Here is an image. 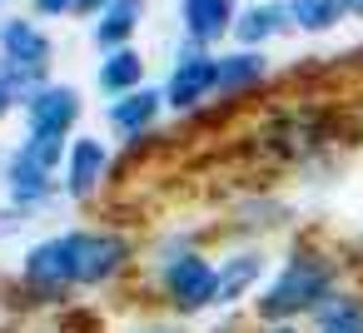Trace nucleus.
I'll return each instance as SVG.
<instances>
[{
    "label": "nucleus",
    "instance_id": "cd10ccee",
    "mask_svg": "<svg viewBox=\"0 0 363 333\" xmlns=\"http://www.w3.org/2000/svg\"><path fill=\"white\" fill-rule=\"evenodd\" d=\"M0 6H11V0H0Z\"/></svg>",
    "mask_w": 363,
    "mask_h": 333
},
{
    "label": "nucleus",
    "instance_id": "423d86ee",
    "mask_svg": "<svg viewBox=\"0 0 363 333\" xmlns=\"http://www.w3.org/2000/svg\"><path fill=\"white\" fill-rule=\"evenodd\" d=\"M21 115H26V135L70 145L80 135V120H85V95L75 85H65V80H50L21 105Z\"/></svg>",
    "mask_w": 363,
    "mask_h": 333
},
{
    "label": "nucleus",
    "instance_id": "f8f14e48",
    "mask_svg": "<svg viewBox=\"0 0 363 333\" xmlns=\"http://www.w3.org/2000/svg\"><path fill=\"white\" fill-rule=\"evenodd\" d=\"M234 21H239V0H179V30L204 50L224 45L234 35Z\"/></svg>",
    "mask_w": 363,
    "mask_h": 333
},
{
    "label": "nucleus",
    "instance_id": "b1692460",
    "mask_svg": "<svg viewBox=\"0 0 363 333\" xmlns=\"http://www.w3.org/2000/svg\"><path fill=\"white\" fill-rule=\"evenodd\" d=\"M254 333H303V323H259Z\"/></svg>",
    "mask_w": 363,
    "mask_h": 333
},
{
    "label": "nucleus",
    "instance_id": "0eeeda50",
    "mask_svg": "<svg viewBox=\"0 0 363 333\" xmlns=\"http://www.w3.org/2000/svg\"><path fill=\"white\" fill-rule=\"evenodd\" d=\"M115 174V154L100 135H75L65 145V164H60V194L70 204H95L110 189Z\"/></svg>",
    "mask_w": 363,
    "mask_h": 333
},
{
    "label": "nucleus",
    "instance_id": "5701e85b",
    "mask_svg": "<svg viewBox=\"0 0 363 333\" xmlns=\"http://www.w3.org/2000/svg\"><path fill=\"white\" fill-rule=\"evenodd\" d=\"M338 16L343 21H363V0H338Z\"/></svg>",
    "mask_w": 363,
    "mask_h": 333
},
{
    "label": "nucleus",
    "instance_id": "dca6fc26",
    "mask_svg": "<svg viewBox=\"0 0 363 333\" xmlns=\"http://www.w3.org/2000/svg\"><path fill=\"white\" fill-rule=\"evenodd\" d=\"M279 35H289V16H284V0H254V6H244L239 11V21H234V45L239 50H264L269 40H279Z\"/></svg>",
    "mask_w": 363,
    "mask_h": 333
},
{
    "label": "nucleus",
    "instance_id": "7ed1b4c3",
    "mask_svg": "<svg viewBox=\"0 0 363 333\" xmlns=\"http://www.w3.org/2000/svg\"><path fill=\"white\" fill-rule=\"evenodd\" d=\"M65 249H70L75 293L115 288L120 278H130L140 269V239L115 229V224H75V229H65Z\"/></svg>",
    "mask_w": 363,
    "mask_h": 333
},
{
    "label": "nucleus",
    "instance_id": "f3484780",
    "mask_svg": "<svg viewBox=\"0 0 363 333\" xmlns=\"http://www.w3.org/2000/svg\"><path fill=\"white\" fill-rule=\"evenodd\" d=\"M303 323H308L303 333H363V288H353V283L333 288Z\"/></svg>",
    "mask_w": 363,
    "mask_h": 333
},
{
    "label": "nucleus",
    "instance_id": "9d476101",
    "mask_svg": "<svg viewBox=\"0 0 363 333\" xmlns=\"http://www.w3.org/2000/svg\"><path fill=\"white\" fill-rule=\"evenodd\" d=\"M219 264V308H239L244 298L259 293V283L269 278V254L264 244H234Z\"/></svg>",
    "mask_w": 363,
    "mask_h": 333
},
{
    "label": "nucleus",
    "instance_id": "4be33fe9",
    "mask_svg": "<svg viewBox=\"0 0 363 333\" xmlns=\"http://www.w3.org/2000/svg\"><path fill=\"white\" fill-rule=\"evenodd\" d=\"M130 333H184V328H179V323H164V318H160V323H140V328H130Z\"/></svg>",
    "mask_w": 363,
    "mask_h": 333
},
{
    "label": "nucleus",
    "instance_id": "2eb2a0df",
    "mask_svg": "<svg viewBox=\"0 0 363 333\" xmlns=\"http://www.w3.org/2000/svg\"><path fill=\"white\" fill-rule=\"evenodd\" d=\"M140 85H150V65H145V50H140V45H125V50L100 55V65H95V90H100L105 100L130 95V90H140Z\"/></svg>",
    "mask_w": 363,
    "mask_h": 333
},
{
    "label": "nucleus",
    "instance_id": "39448f33",
    "mask_svg": "<svg viewBox=\"0 0 363 333\" xmlns=\"http://www.w3.org/2000/svg\"><path fill=\"white\" fill-rule=\"evenodd\" d=\"M214 55H219V50H204V45H194V40H184V45L174 50V65H169V75H164V85H160L169 115L189 120V115H204V110L214 105Z\"/></svg>",
    "mask_w": 363,
    "mask_h": 333
},
{
    "label": "nucleus",
    "instance_id": "a211bd4d",
    "mask_svg": "<svg viewBox=\"0 0 363 333\" xmlns=\"http://www.w3.org/2000/svg\"><path fill=\"white\" fill-rule=\"evenodd\" d=\"M284 16H289V30L298 35H328L343 26L338 0H284Z\"/></svg>",
    "mask_w": 363,
    "mask_h": 333
},
{
    "label": "nucleus",
    "instance_id": "ddd939ff",
    "mask_svg": "<svg viewBox=\"0 0 363 333\" xmlns=\"http://www.w3.org/2000/svg\"><path fill=\"white\" fill-rule=\"evenodd\" d=\"M289 224V204H279L274 194H244L234 209H229V224H224V234L239 244H259L264 234H274V229H284Z\"/></svg>",
    "mask_w": 363,
    "mask_h": 333
},
{
    "label": "nucleus",
    "instance_id": "412c9836",
    "mask_svg": "<svg viewBox=\"0 0 363 333\" xmlns=\"http://www.w3.org/2000/svg\"><path fill=\"white\" fill-rule=\"evenodd\" d=\"M105 6H110V0H75V16H80V21H95Z\"/></svg>",
    "mask_w": 363,
    "mask_h": 333
},
{
    "label": "nucleus",
    "instance_id": "393cba45",
    "mask_svg": "<svg viewBox=\"0 0 363 333\" xmlns=\"http://www.w3.org/2000/svg\"><path fill=\"white\" fill-rule=\"evenodd\" d=\"M348 273L363 278V234H358V244H353V254H348Z\"/></svg>",
    "mask_w": 363,
    "mask_h": 333
},
{
    "label": "nucleus",
    "instance_id": "a878e982",
    "mask_svg": "<svg viewBox=\"0 0 363 333\" xmlns=\"http://www.w3.org/2000/svg\"><path fill=\"white\" fill-rule=\"evenodd\" d=\"M40 333H60V328H40Z\"/></svg>",
    "mask_w": 363,
    "mask_h": 333
},
{
    "label": "nucleus",
    "instance_id": "6ab92c4d",
    "mask_svg": "<svg viewBox=\"0 0 363 333\" xmlns=\"http://www.w3.org/2000/svg\"><path fill=\"white\" fill-rule=\"evenodd\" d=\"M30 16L35 21H65V16H75V0H30Z\"/></svg>",
    "mask_w": 363,
    "mask_h": 333
},
{
    "label": "nucleus",
    "instance_id": "4468645a",
    "mask_svg": "<svg viewBox=\"0 0 363 333\" xmlns=\"http://www.w3.org/2000/svg\"><path fill=\"white\" fill-rule=\"evenodd\" d=\"M140 26H145V0H110V6L95 16V26H90V40H95L100 55H110V50L135 45Z\"/></svg>",
    "mask_w": 363,
    "mask_h": 333
},
{
    "label": "nucleus",
    "instance_id": "aec40b11",
    "mask_svg": "<svg viewBox=\"0 0 363 333\" xmlns=\"http://www.w3.org/2000/svg\"><path fill=\"white\" fill-rule=\"evenodd\" d=\"M16 110H21V100H16V90L6 85V75H0V120H11Z\"/></svg>",
    "mask_w": 363,
    "mask_h": 333
},
{
    "label": "nucleus",
    "instance_id": "f03ea898",
    "mask_svg": "<svg viewBox=\"0 0 363 333\" xmlns=\"http://www.w3.org/2000/svg\"><path fill=\"white\" fill-rule=\"evenodd\" d=\"M135 273H145V293L179 323L219 313V264L199 244L194 229H174V234L155 239L150 249H140Z\"/></svg>",
    "mask_w": 363,
    "mask_h": 333
},
{
    "label": "nucleus",
    "instance_id": "1a4fd4ad",
    "mask_svg": "<svg viewBox=\"0 0 363 333\" xmlns=\"http://www.w3.org/2000/svg\"><path fill=\"white\" fill-rule=\"evenodd\" d=\"M269 75H274V65H269L264 50H239V45H229V50L214 55V100L239 105V100L259 95V90L269 85Z\"/></svg>",
    "mask_w": 363,
    "mask_h": 333
},
{
    "label": "nucleus",
    "instance_id": "f257e3e1",
    "mask_svg": "<svg viewBox=\"0 0 363 333\" xmlns=\"http://www.w3.org/2000/svg\"><path fill=\"white\" fill-rule=\"evenodd\" d=\"M348 283V254L323 244V234L303 229L289 239L279 269L254 293V323H303L333 288Z\"/></svg>",
    "mask_w": 363,
    "mask_h": 333
},
{
    "label": "nucleus",
    "instance_id": "9b49d317",
    "mask_svg": "<svg viewBox=\"0 0 363 333\" xmlns=\"http://www.w3.org/2000/svg\"><path fill=\"white\" fill-rule=\"evenodd\" d=\"M160 120H164V95H160V85H140V90L115 95V100L105 105V125H110L125 145H130V140L155 135V130H160Z\"/></svg>",
    "mask_w": 363,
    "mask_h": 333
},
{
    "label": "nucleus",
    "instance_id": "20e7f679",
    "mask_svg": "<svg viewBox=\"0 0 363 333\" xmlns=\"http://www.w3.org/2000/svg\"><path fill=\"white\" fill-rule=\"evenodd\" d=\"M55 65V40L35 16H0V75L26 105L40 85H50Z\"/></svg>",
    "mask_w": 363,
    "mask_h": 333
},
{
    "label": "nucleus",
    "instance_id": "6e6552de",
    "mask_svg": "<svg viewBox=\"0 0 363 333\" xmlns=\"http://www.w3.org/2000/svg\"><path fill=\"white\" fill-rule=\"evenodd\" d=\"M0 184H6V204L21 209V214H40L60 199V174L35 164L21 145L6 149V159H0Z\"/></svg>",
    "mask_w": 363,
    "mask_h": 333
},
{
    "label": "nucleus",
    "instance_id": "bb28decb",
    "mask_svg": "<svg viewBox=\"0 0 363 333\" xmlns=\"http://www.w3.org/2000/svg\"><path fill=\"white\" fill-rule=\"evenodd\" d=\"M214 333H234V328H214Z\"/></svg>",
    "mask_w": 363,
    "mask_h": 333
}]
</instances>
